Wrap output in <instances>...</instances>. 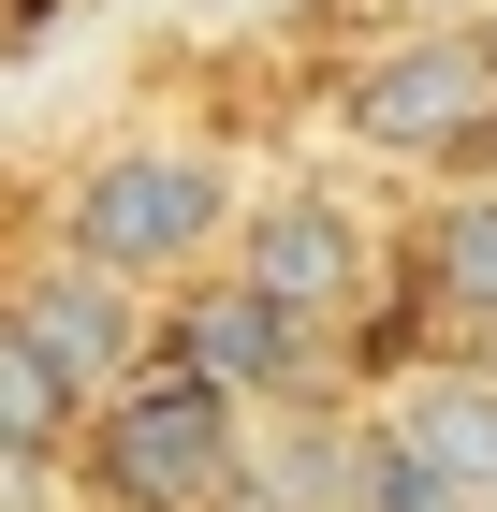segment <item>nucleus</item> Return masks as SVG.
<instances>
[{
	"label": "nucleus",
	"instance_id": "1",
	"mask_svg": "<svg viewBox=\"0 0 497 512\" xmlns=\"http://www.w3.org/2000/svg\"><path fill=\"white\" fill-rule=\"evenodd\" d=\"M74 439H88L74 469H88V498H103V512H220L234 454H249L234 395L191 381L176 352H161V366H117V381L74 410Z\"/></svg>",
	"mask_w": 497,
	"mask_h": 512
},
{
	"label": "nucleus",
	"instance_id": "2",
	"mask_svg": "<svg viewBox=\"0 0 497 512\" xmlns=\"http://www.w3.org/2000/svg\"><path fill=\"white\" fill-rule=\"evenodd\" d=\"M337 118L381 161H468L483 176L497 161V44H483V15H410L395 44H366L337 74Z\"/></svg>",
	"mask_w": 497,
	"mask_h": 512
},
{
	"label": "nucleus",
	"instance_id": "3",
	"mask_svg": "<svg viewBox=\"0 0 497 512\" xmlns=\"http://www.w3.org/2000/svg\"><path fill=\"white\" fill-rule=\"evenodd\" d=\"M234 220V161L220 147H103L59 191V249L103 278H132V293H161V278H191L205 249H220Z\"/></svg>",
	"mask_w": 497,
	"mask_h": 512
},
{
	"label": "nucleus",
	"instance_id": "4",
	"mask_svg": "<svg viewBox=\"0 0 497 512\" xmlns=\"http://www.w3.org/2000/svg\"><path fill=\"white\" fill-rule=\"evenodd\" d=\"M205 264H234L249 293H278L293 322H351L366 308V220H351L337 191H234V220H220V249Z\"/></svg>",
	"mask_w": 497,
	"mask_h": 512
},
{
	"label": "nucleus",
	"instance_id": "5",
	"mask_svg": "<svg viewBox=\"0 0 497 512\" xmlns=\"http://www.w3.org/2000/svg\"><path fill=\"white\" fill-rule=\"evenodd\" d=\"M161 293H176V322H161V337H176V366H191V381H220V395H293L307 352H322V322H293L278 293H249L234 264H191V278H161Z\"/></svg>",
	"mask_w": 497,
	"mask_h": 512
},
{
	"label": "nucleus",
	"instance_id": "6",
	"mask_svg": "<svg viewBox=\"0 0 497 512\" xmlns=\"http://www.w3.org/2000/svg\"><path fill=\"white\" fill-rule=\"evenodd\" d=\"M0 322H15V337H30V352L59 366L74 395H103L117 366H132V337H147V322H132V278L74 264V249H59V264H44V278H30V293H15Z\"/></svg>",
	"mask_w": 497,
	"mask_h": 512
},
{
	"label": "nucleus",
	"instance_id": "7",
	"mask_svg": "<svg viewBox=\"0 0 497 512\" xmlns=\"http://www.w3.org/2000/svg\"><path fill=\"white\" fill-rule=\"evenodd\" d=\"M366 439L410 454L424 483H497V366H410Z\"/></svg>",
	"mask_w": 497,
	"mask_h": 512
},
{
	"label": "nucleus",
	"instance_id": "8",
	"mask_svg": "<svg viewBox=\"0 0 497 512\" xmlns=\"http://www.w3.org/2000/svg\"><path fill=\"white\" fill-rule=\"evenodd\" d=\"M410 293L454 337H497V176H468L439 220H424V264H410Z\"/></svg>",
	"mask_w": 497,
	"mask_h": 512
},
{
	"label": "nucleus",
	"instance_id": "9",
	"mask_svg": "<svg viewBox=\"0 0 497 512\" xmlns=\"http://www.w3.org/2000/svg\"><path fill=\"white\" fill-rule=\"evenodd\" d=\"M74 410H88V395L0 322V454H44V469H59V454H74Z\"/></svg>",
	"mask_w": 497,
	"mask_h": 512
},
{
	"label": "nucleus",
	"instance_id": "10",
	"mask_svg": "<svg viewBox=\"0 0 497 512\" xmlns=\"http://www.w3.org/2000/svg\"><path fill=\"white\" fill-rule=\"evenodd\" d=\"M381 15H483V0H381Z\"/></svg>",
	"mask_w": 497,
	"mask_h": 512
},
{
	"label": "nucleus",
	"instance_id": "11",
	"mask_svg": "<svg viewBox=\"0 0 497 512\" xmlns=\"http://www.w3.org/2000/svg\"><path fill=\"white\" fill-rule=\"evenodd\" d=\"M483 15H497V0H483ZM483 44H497V30H483Z\"/></svg>",
	"mask_w": 497,
	"mask_h": 512
}]
</instances>
